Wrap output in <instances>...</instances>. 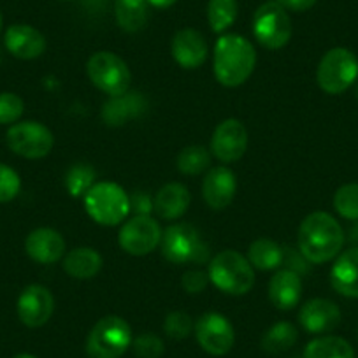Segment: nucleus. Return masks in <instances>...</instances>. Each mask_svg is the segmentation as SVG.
Wrapping results in <instances>:
<instances>
[{"label": "nucleus", "mask_w": 358, "mask_h": 358, "mask_svg": "<svg viewBox=\"0 0 358 358\" xmlns=\"http://www.w3.org/2000/svg\"><path fill=\"white\" fill-rule=\"evenodd\" d=\"M343 246V227L329 213H311L299 227V250L309 264H325L334 260Z\"/></svg>", "instance_id": "1"}, {"label": "nucleus", "mask_w": 358, "mask_h": 358, "mask_svg": "<svg viewBox=\"0 0 358 358\" xmlns=\"http://www.w3.org/2000/svg\"><path fill=\"white\" fill-rule=\"evenodd\" d=\"M257 65V51L246 37L227 34L216 41L213 69L220 85L236 88L246 83Z\"/></svg>", "instance_id": "2"}, {"label": "nucleus", "mask_w": 358, "mask_h": 358, "mask_svg": "<svg viewBox=\"0 0 358 358\" xmlns=\"http://www.w3.org/2000/svg\"><path fill=\"white\" fill-rule=\"evenodd\" d=\"M160 248L165 260L176 265H204L211 257L209 246L202 241L199 230L190 223H176L167 227L162 234Z\"/></svg>", "instance_id": "3"}, {"label": "nucleus", "mask_w": 358, "mask_h": 358, "mask_svg": "<svg viewBox=\"0 0 358 358\" xmlns=\"http://www.w3.org/2000/svg\"><path fill=\"white\" fill-rule=\"evenodd\" d=\"M209 281L227 295H246L255 285L250 260L234 250L220 251L209 262Z\"/></svg>", "instance_id": "4"}, {"label": "nucleus", "mask_w": 358, "mask_h": 358, "mask_svg": "<svg viewBox=\"0 0 358 358\" xmlns=\"http://www.w3.org/2000/svg\"><path fill=\"white\" fill-rule=\"evenodd\" d=\"M132 329L122 316L109 315L99 320L86 337L90 358H122L132 346Z\"/></svg>", "instance_id": "5"}, {"label": "nucleus", "mask_w": 358, "mask_h": 358, "mask_svg": "<svg viewBox=\"0 0 358 358\" xmlns=\"http://www.w3.org/2000/svg\"><path fill=\"white\" fill-rule=\"evenodd\" d=\"M83 199L86 213L99 225H120L130 213V197L120 185L111 181L95 183Z\"/></svg>", "instance_id": "6"}, {"label": "nucleus", "mask_w": 358, "mask_h": 358, "mask_svg": "<svg viewBox=\"0 0 358 358\" xmlns=\"http://www.w3.org/2000/svg\"><path fill=\"white\" fill-rule=\"evenodd\" d=\"M358 79V58L346 48L327 51L318 64L316 81L329 95H339L355 85Z\"/></svg>", "instance_id": "7"}, {"label": "nucleus", "mask_w": 358, "mask_h": 358, "mask_svg": "<svg viewBox=\"0 0 358 358\" xmlns=\"http://www.w3.org/2000/svg\"><path fill=\"white\" fill-rule=\"evenodd\" d=\"M86 72L94 86L109 97H118L130 90L132 72L127 62L111 51H99L92 55L86 64Z\"/></svg>", "instance_id": "8"}, {"label": "nucleus", "mask_w": 358, "mask_h": 358, "mask_svg": "<svg viewBox=\"0 0 358 358\" xmlns=\"http://www.w3.org/2000/svg\"><path fill=\"white\" fill-rule=\"evenodd\" d=\"M292 20L278 2H265L253 15V36L267 50H281L292 39Z\"/></svg>", "instance_id": "9"}, {"label": "nucleus", "mask_w": 358, "mask_h": 358, "mask_svg": "<svg viewBox=\"0 0 358 358\" xmlns=\"http://www.w3.org/2000/svg\"><path fill=\"white\" fill-rule=\"evenodd\" d=\"M6 141L13 153L18 157L37 160L50 155L55 137L46 125L39 122H18L9 127Z\"/></svg>", "instance_id": "10"}, {"label": "nucleus", "mask_w": 358, "mask_h": 358, "mask_svg": "<svg viewBox=\"0 0 358 358\" xmlns=\"http://www.w3.org/2000/svg\"><path fill=\"white\" fill-rule=\"evenodd\" d=\"M162 229L151 216H132L122 225L118 243L125 253L134 257H144L160 246Z\"/></svg>", "instance_id": "11"}, {"label": "nucleus", "mask_w": 358, "mask_h": 358, "mask_svg": "<svg viewBox=\"0 0 358 358\" xmlns=\"http://www.w3.org/2000/svg\"><path fill=\"white\" fill-rule=\"evenodd\" d=\"M195 337L206 353L213 357H223L236 343V330L229 318L220 313H206L195 323Z\"/></svg>", "instance_id": "12"}, {"label": "nucleus", "mask_w": 358, "mask_h": 358, "mask_svg": "<svg viewBox=\"0 0 358 358\" xmlns=\"http://www.w3.org/2000/svg\"><path fill=\"white\" fill-rule=\"evenodd\" d=\"M20 322L29 329L46 325L55 311V297L43 285H29L23 288L16 304Z\"/></svg>", "instance_id": "13"}, {"label": "nucleus", "mask_w": 358, "mask_h": 358, "mask_svg": "<svg viewBox=\"0 0 358 358\" xmlns=\"http://www.w3.org/2000/svg\"><path fill=\"white\" fill-rule=\"evenodd\" d=\"M248 150V130L239 120L229 118L220 123L211 137V153L223 164L237 162Z\"/></svg>", "instance_id": "14"}, {"label": "nucleus", "mask_w": 358, "mask_h": 358, "mask_svg": "<svg viewBox=\"0 0 358 358\" xmlns=\"http://www.w3.org/2000/svg\"><path fill=\"white\" fill-rule=\"evenodd\" d=\"M237 192V178L229 167L218 165L208 171L202 183V195L206 204L215 211L229 208Z\"/></svg>", "instance_id": "15"}, {"label": "nucleus", "mask_w": 358, "mask_h": 358, "mask_svg": "<svg viewBox=\"0 0 358 358\" xmlns=\"http://www.w3.org/2000/svg\"><path fill=\"white\" fill-rule=\"evenodd\" d=\"M299 322L306 332L322 336L337 329L341 323V309L329 299H311L301 308Z\"/></svg>", "instance_id": "16"}, {"label": "nucleus", "mask_w": 358, "mask_h": 358, "mask_svg": "<svg viewBox=\"0 0 358 358\" xmlns=\"http://www.w3.org/2000/svg\"><path fill=\"white\" fill-rule=\"evenodd\" d=\"M176 64L183 69H199L208 60V41L199 30L183 29L174 36L171 44Z\"/></svg>", "instance_id": "17"}, {"label": "nucleus", "mask_w": 358, "mask_h": 358, "mask_svg": "<svg viewBox=\"0 0 358 358\" xmlns=\"http://www.w3.org/2000/svg\"><path fill=\"white\" fill-rule=\"evenodd\" d=\"M4 44L13 57L20 60H34L46 51V39L37 29L16 23L6 30Z\"/></svg>", "instance_id": "18"}, {"label": "nucleus", "mask_w": 358, "mask_h": 358, "mask_svg": "<svg viewBox=\"0 0 358 358\" xmlns=\"http://www.w3.org/2000/svg\"><path fill=\"white\" fill-rule=\"evenodd\" d=\"M25 251L37 264H57L65 257V239L53 229H36L27 236Z\"/></svg>", "instance_id": "19"}, {"label": "nucleus", "mask_w": 358, "mask_h": 358, "mask_svg": "<svg viewBox=\"0 0 358 358\" xmlns=\"http://www.w3.org/2000/svg\"><path fill=\"white\" fill-rule=\"evenodd\" d=\"M148 108L146 99L139 92H125L118 97H109L102 108V120L109 127H122L134 118H139Z\"/></svg>", "instance_id": "20"}, {"label": "nucleus", "mask_w": 358, "mask_h": 358, "mask_svg": "<svg viewBox=\"0 0 358 358\" xmlns=\"http://www.w3.org/2000/svg\"><path fill=\"white\" fill-rule=\"evenodd\" d=\"M302 297V280L301 274L294 273L290 268L278 271L268 283V299L274 308L281 311H290L301 302Z\"/></svg>", "instance_id": "21"}, {"label": "nucleus", "mask_w": 358, "mask_h": 358, "mask_svg": "<svg viewBox=\"0 0 358 358\" xmlns=\"http://www.w3.org/2000/svg\"><path fill=\"white\" fill-rule=\"evenodd\" d=\"M330 283L337 294L358 299V246L337 257L330 271Z\"/></svg>", "instance_id": "22"}, {"label": "nucleus", "mask_w": 358, "mask_h": 358, "mask_svg": "<svg viewBox=\"0 0 358 358\" xmlns=\"http://www.w3.org/2000/svg\"><path fill=\"white\" fill-rule=\"evenodd\" d=\"M192 195L181 183H169L158 190L155 197V211L164 220H178L188 211Z\"/></svg>", "instance_id": "23"}, {"label": "nucleus", "mask_w": 358, "mask_h": 358, "mask_svg": "<svg viewBox=\"0 0 358 358\" xmlns=\"http://www.w3.org/2000/svg\"><path fill=\"white\" fill-rule=\"evenodd\" d=\"M102 257L94 248H76L64 257V271L74 280H92L102 268Z\"/></svg>", "instance_id": "24"}, {"label": "nucleus", "mask_w": 358, "mask_h": 358, "mask_svg": "<svg viewBox=\"0 0 358 358\" xmlns=\"http://www.w3.org/2000/svg\"><path fill=\"white\" fill-rule=\"evenodd\" d=\"M115 16L122 30L129 34L141 32L150 20V2L148 0H116Z\"/></svg>", "instance_id": "25"}, {"label": "nucleus", "mask_w": 358, "mask_h": 358, "mask_svg": "<svg viewBox=\"0 0 358 358\" xmlns=\"http://www.w3.org/2000/svg\"><path fill=\"white\" fill-rule=\"evenodd\" d=\"M285 250L273 239H257L251 243L248 250V260L251 267L258 271H274L280 265H283Z\"/></svg>", "instance_id": "26"}, {"label": "nucleus", "mask_w": 358, "mask_h": 358, "mask_svg": "<svg viewBox=\"0 0 358 358\" xmlns=\"http://www.w3.org/2000/svg\"><path fill=\"white\" fill-rule=\"evenodd\" d=\"M304 358H355V351L343 337L320 336L306 346Z\"/></svg>", "instance_id": "27"}, {"label": "nucleus", "mask_w": 358, "mask_h": 358, "mask_svg": "<svg viewBox=\"0 0 358 358\" xmlns=\"http://www.w3.org/2000/svg\"><path fill=\"white\" fill-rule=\"evenodd\" d=\"M297 341L299 332L295 329V325H292L290 322H278L264 334V337L260 341V346L265 353L278 355L285 353L290 348H294Z\"/></svg>", "instance_id": "28"}, {"label": "nucleus", "mask_w": 358, "mask_h": 358, "mask_svg": "<svg viewBox=\"0 0 358 358\" xmlns=\"http://www.w3.org/2000/svg\"><path fill=\"white\" fill-rule=\"evenodd\" d=\"M178 171L187 176H197L211 167V153L204 146H187L178 155Z\"/></svg>", "instance_id": "29"}, {"label": "nucleus", "mask_w": 358, "mask_h": 358, "mask_svg": "<svg viewBox=\"0 0 358 358\" xmlns=\"http://www.w3.org/2000/svg\"><path fill=\"white\" fill-rule=\"evenodd\" d=\"M237 18V0H209L208 22L213 32L222 34L234 25Z\"/></svg>", "instance_id": "30"}, {"label": "nucleus", "mask_w": 358, "mask_h": 358, "mask_svg": "<svg viewBox=\"0 0 358 358\" xmlns=\"http://www.w3.org/2000/svg\"><path fill=\"white\" fill-rule=\"evenodd\" d=\"M95 169L88 164L72 165L65 176V188L72 197H85L86 192L95 185Z\"/></svg>", "instance_id": "31"}, {"label": "nucleus", "mask_w": 358, "mask_h": 358, "mask_svg": "<svg viewBox=\"0 0 358 358\" xmlns=\"http://www.w3.org/2000/svg\"><path fill=\"white\" fill-rule=\"evenodd\" d=\"M334 208L344 220L358 222V183L341 187L334 195Z\"/></svg>", "instance_id": "32"}, {"label": "nucleus", "mask_w": 358, "mask_h": 358, "mask_svg": "<svg viewBox=\"0 0 358 358\" xmlns=\"http://www.w3.org/2000/svg\"><path fill=\"white\" fill-rule=\"evenodd\" d=\"M195 323L192 316L185 311H172L165 316L164 322V332L165 336L171 337L174 341H183L190 337L194 332Z\"/></svg>", "instance_id": "33"}, {"label": "nucleus", "mask_w": 358, "mask_h": 358, "mask_svg": "<svg viewBox=\"0 0 358 358\" xmlns=\"http://www.w3.org/2000/svg\"><path fill=\"white\" fill-rule=\"evenodd\" d=\"M25 111L22 97L11 92L0 94V125H15Z\"/></svg>", "instance_id": "34"}, {"label": "nucleus", "mask_w": 358, "mask_h": 358, "mask_svg": "<svg viewBox=\"0 0 358 358\" xmlns=\"http://www.w3.org/2000/svg\"><path fill=\"white\" fill-rule=\"evenodd\" d=\"M132 348L136 357L139 358H160L164 355V341L157 334L144 332L132 341Z\"/></svg>", "instance_id": "35"}, {"label": "nucleus", "mask_w": 358, "mask_h": 358, "mask_svg": "<svg viewBox=\"0 0 358 358\" xmlns=\"http://www.w3.org/2000/svg\"><path fill=\"white\" fill-rule=\"evenodd\" d=\"M22 190V179L18 172L9 165L0 164V204L11 202L13 199L18 197Z\"/></svg>", "instance_id": "36"}, {"label": "nucleus", "mask_w": 358, "mask_h": 358, "mask_svg": "<svg viewBox=\"0 0 358 358\" xmlns=\"http://www.w3.org/2000/svg\"><path fill=\"white\" fill-rule=\"evenodd\" d=\"M209 283V274L202 273V271H188L183 274V280H181V287L187 294H201L206 290Z\"/></svg>", "instance_id": "37"}, {"label": "nucleus", "mask_w": 358, "mask_h": 358, "mask_svg": "<svg viewBox=\"0 0 358 358\" xmlns=\"http://www.w3.org/2000/svg\"><path fill=\"white\" fill-rule=\"evenodd\" d=\"M153 209L155 201H151L146 192H136L134 195H130V213H134V216H150Z\"/></svg>", "instance_id": "38"}, {"label": "nucleus", "mask_w": 358, "mask_h": 358, "mask_svg": "<svg viewBox=\"0 0 358 358\" xmlns=\"http://www.w3.org/2000/svg\"><path fill=\"white\" fill-rule=\"evenodd\" d=\"M274 2H278V4L283 9H287V11L294 13L309 11V9L316 4V0H274Z\"/></svg>", "instance_id": "39"}, {"label": "nucleus", "mask_w": 358, "mask_h": 358, "mask_svg": "<svg viewBox=\"0 0 358 358\" xmlns=\"http://www.w3.org/2000/svg\"><path fill=\"white\" fill-rule=\"evenodd\" d=\"M150 2L151 8H157V9H167L171 6H174L178 0H148Z\"/></svg>", "instance_id": "40"}, {"label": "nucleus", "mask_w": 358, "mask_h": 358, "mask_svg": "<svg viewBox=\"0 0 358 358\" xmlns=\"http://www.w3.org/2000/svg\"><path fill=\"white\" fill-rule=\"evenodd\" d=\"M13 358H37V357L32 353H18L16 357H13Z\"/></svg>", "instance_id": "41"}, {"label": "nucleus", "mask_w": 358, "mask_h": 358, "mask_svg": "<svg viewBox=\"0 0 358 358\" xmlns=\"http://www.w3.org/2000/svg\"><path fill=\"white\" fill-rule=\"evenodd\" d=\"M351 239H353V241H358V225L355 227L353 230H351Z\"/></svg>", "instance_id": "42"}, {"label": "nucleus", "mask_w": 358, "mask_h": 358, "mask_svg": "<svg viewBox=\"0 0 358 358\" xmlns=\"http://www.w3.org/2000/svg\"><path fill=\"white\" fill-rule=\"evenodd\" d=\"M2 25H4V18H2V13H0V32H2Z\"/></svg>", "instance_id": "43"}, {"label": "nucleus", "mask_w": 358, "mask_h": 358, "mask_svg": "<svg viewBox=\"0 0 358 358\" xmlns=\"http://www.w3.org/2000/svg\"><path fill=\"white\" fill-rule=\"evenodd\" d=\"M355 97H357V101H358V83L355 85Z\"/></svg>", "instance_id": "44"}]
</instances>
